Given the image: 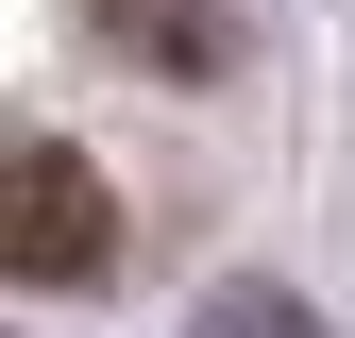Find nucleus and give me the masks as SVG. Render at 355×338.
Here are the masks:
<instances>
[{
    "mask_svg": "<svg viewBox=\"0 0 355 338\" xmlns=\"http://www.w3.org/2000/svg\"><path fill=\"white\" fill-rule=\"evenodd\" d=\"M119 271V203L68 136H17V287H102Z\"/></svg>",
    "mask_w": 355,
    "mask_h": 338,
    "instance_id": "nucleus-1",
    "label": "nucleus"
},
{
    "mask_svg": "<svg viewBox=\"0 0 355 338\" xmlns=\"http://www.w3.org/2000/svg\"><path fill=\"white\" fill-rule=\"evenodd\" d=\"M85 17H102V51H136L169 84H220V68H237V17H220V0H85Z\"/></svg>",
    "mask_w": 355,
    "mask_h": 338,
    "instance_id": "nucleus-2",
    "label": "nucleus"
},
{
    "mask_svg": "<svg viewBox=\"0 0 355 338\" xmlns=\"http://www.w3.org/2000/svg\"><path fill=\"white\" fill-rule=\"evenodd\" d=\"M187 338H322V321H304V305H288V287H220V305H203Z\"/></svg>",
    "mask_w": 355,
    "mask_h": 338,
    "instance_id": "nucleus-3",
    "label": "nucleus"
}]
</instances>
